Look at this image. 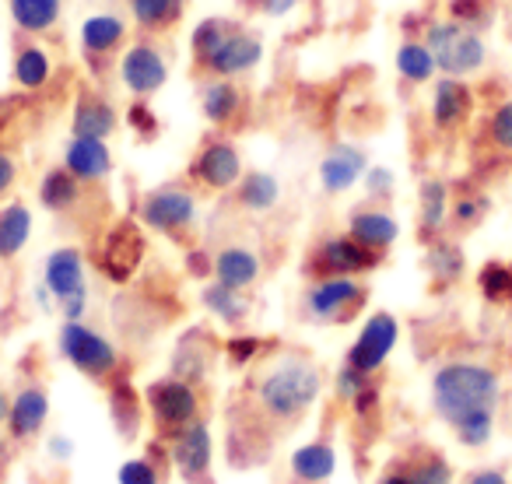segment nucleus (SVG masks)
Here are the masks:
<instances>
[{
  "instance_id": "f257e3e1",
  "label": "nucleus",
  "mask_w": 512,
  "mask_h": 484,
  "mask_svg": "<svg viewBox=\"0 0 512 484\" xmlns=\"http://www.w3.org/2000/svg\"><path fill=\"white\" fill-rule=\"evenodd\" d=\"M502 379L481 362H446L432 376V411L456 432L460 446L481 449L495 435Z\"/></svg>"
},
{
  "instance_id": "f03ea898",
  "label": "nucleus",
  "mask_w": 512,
  "mask_h": 484,
  "mask_svg": "<svg viewBox=\"0 0 512 484\" xmlns=\"http://www.w3.org/2000/svg\"><path fill=\"white\" fill-rule=\"evenodd\" d=\"M323 393V372L306 355H278L253 383V404L271 425H295L316 407Z\"/></svg>"
},
{
  "instance_id": "7ed1b4c3",
  "label": "nucleus",
  "mask_w": 512,
  "mask_h": 484,
  "mask_svg": "<svg viewBox=\"0 0 512 484\" xmlns=\"http://www.w3.org/2000/svg\"><path fill=\"white\" fill-rule=\"evenodd\" d=\"M57 351L74 372L95 379V383H109L120 376V348L109 341L102 330H95L85 320H64L57 330Z\"/></svg>"
},
{
  "instance_id": "20e7f679",
  "label": "nucleus",
  "mask_w": 512,
  "mask_h": 484,
  "mask_svg": "<svg viewBox=\"0 0 512 484\" xmlns=\"http://www.w3.org/2000/svg\"><path fill=\"white\" fill-rule=\"evenodd\" d=\"M369 288L348 274H330V278H313V285L302 292V320L316 327H344L365 309Z\"/></svg>"
},
{
  "instance_id": "39448f33",
  "label": "nucleus",
  "mask_w": 512,
  "mask_h": 484,
  "mask_svg": "<svg viewBox=\"0 0 512 484\" xmlns=\"http://www.w3.org/2000/svg\"><path fill=\"white\" fill-rule=\"evenodd\" d=\"M39 285L50 292L53 309L64 320H85L88 313V267L78 246H57L46 253Z\"/></svg>"
},
{
  "instance_id": "423d86ee",
  "label": "nucleus",
  "mask_w": 512,
  "mask_h": 484,
  "mask_svg": "<svg viewBox=\"0 0 512 484\" xmlns=\"http://www.w3.org/2000/svg\"><path fill=\"white\" fill-rule=\"evenodd\" d=\"M425 43L432 50L435 64H439V74H449V78H467V74H477L488 60V43L477 29H467V25L453 22H428L425 25Z\"/></svg>"
},
{
  "instance_id": "0eeeda50",
  "label": "nucleus",
  "mask_w": 512,
  "mask_h": 484,
  "mask_svg": "<svg viewBox=\"0 0 512 484\" xmlns=\"http://www.w3.org/2000/svg\"><path fill=\"white\" fill-rule=\"evenodd\" d=\"M200 218V200L186 183H162L137 200V221L169 239H183Z\"/></svg>"
},
{
  "instance_id": "6e6552de",
  "label": "nucleus",
  "mask_w": 512,
  "mask_h": 484,
  "mask_svg": "<svg viewBox=\"0 0 512 484\" xmlns=\"http://www.w3.org/2000/svg\"><path fill=\"white\" fill-rule=\"evenodd\" d=\"M169 57L158 43L151 39H137L127 43V50L116 57V81L127 95L134 99H155L165 85H169Z\"/></svg>"
},
{
  "instance_id": "1a4fd4ad",
  "label": "nucleus",
  "mask_w": 512,
  "mask_h": 484,
  "mask_svg": "<svg viewBox=\"0 0 512 484\" xmlns=\"http://www.w3.org/2000/svg\"><path fill=\"white\" fill-rule=\"evenodd\" d=\"M144 407L162 435H176L190 421L200 418V390L197 383H186L179 376H162L144 390Z\"/></svg>"
},
{
  "instance_id": "9d476101",
  "label": "nucleus",
  "mask_w": 512,
  "mask_h": 484,
  "mask_svg": "<svg viewBox=\"0 0 512 484\" xmlns=\"http://www.w3.org/2000/svg\"><path fill=\"white\" fill-rule=\"evenodd\" d=\"M242 172H246V165H242V151L235 148V141L225 134H214V137H207L197 148V155L190 158L186 176H190V183H197L200 190L225 193V190H235Z\"/></svg>"
},
{
  "instance_id": "9b49d317",
  "label": "nucleus",
  "mask_w": 512,
  "mask_h": 484,
  "mask_svg": "<svg viewBox=\"0 0 512 484\" xmlns=\"http://www.w3.org/2000/svg\"><path fill=\"white\" fill-rule=\"evenodd\" d=\"M383 264V253L369 250L355 235L341 232V235H327L313 246L309 253L306 271L313 278H330V274H348V278H358V274H369Z\"/></svg>"
},
{
  "instance_id": "f8f14e48",
  "label": "nucleus",
  "mask_w": 512,
  "mask_h": 484,
  "mask_svg": "<svg viewBox=\"0 0 512 484\" xmlns=\"http://www.w3.org/2000/svg\"><path fill=\"white\" fill-rule=\"evenodd\" d=\"M260 64H264V36L256 29H249V25L235 22L232 29H228V36L221 39L218 50L211 53V60L200 67V78L214 74V78L239 81V78H246V74H253Z\"/></svg>"
},
{
  "instance_id": "ddd939ff",
  "label": "nucleus",
  "mask_w": 512,
  "mask_h": 484,
  "mask_svg": "<svg viewBox=\"0 0 512 484\" xmlns=\"http://www.w3.org/2000/svg\"><path fill=\"white\" fill-rule=\"evenodd\" d=\"M130 39V25L123 15L116 11H92L88 18H81L78 29V46L81 57L92 71H102L106 64H116L123 50H127Z\"/></svg>"
},
{
  "instance_id": "4468645a",
  "label": "nucleus",
  "mask_w": 512,
  "mask_h": 484,
  "mask_svg": "<svg viewBox=\"0 0 512 484\" xmlns=\"http://www.w3.org/2000/svg\"><path fill=\"white\" fill-rule=\"evenodd\" d=\"M397 341H400V320L393 313H386V309H379V313H372L369 320L362 323V330H358L355 341H351L344 362L369 372V376H376L386 365V358L393 355Z\"/></svg>"
},
{
  "instance_id": "2eb2a0df",
  "label": "nucleus",
  "mask_w": 512,
  "mask_h": 484,
  "mask_svg": "<svg viewBox=\"0 0 512 484\" xmlns=\"http://www.w3.org/2000/svg\"><path fill=\"white\" fill-rule=\"evenodd\" d=\"M99 271L106 274L109 281H116V285H123V281H130L137 274V267H141L144 260V232L134 225V221H120V225H113L106 235H102L99 242Z\"/></svg>"
},
{
  "instance_id": "dca6fc26",
  "label": "nucleus",
  "mask_w": 512,
  "mask_h": 484,
  "mask_svg": "<svg viewBox=\"0 0 512 484\" xmlns=\"http://www.w3.org/2000/svg\"><path fill=\"white\" fill-rule=\"evenodd\" d=\"M169 456L176 470L190 484H211V460H214V439L204 418L190 421L169 439Z\"/></svg>"
},
{
  "instance_id": "f3484780",
  "label": "nucleus",
  "mask_w": 512,
  "mask_h": 484,
  "mask_svg": "<svg viewBox=\"0 0 512 484\" xmlns=\"http://www.w3.org/2000/svg\"><path fill=\"white\" fill-rule=\"evenodd\" d=\"M369 151L358 148V144L351 141H337L327 148V155L320 158V169H316V176H320V186L323 193H330V197H341V193L355 190L358 183H362L365 169H369Z\"/></svg>"
},
{
  "instance_id": "a211bd4d",
  "label": "nucleus",
  "mask_w": 512,
  "mask_h": 484,
  "mask_svg": "<svg viewBox=\"0 0 512 484\" xmlns=\"http://www.w3.org/2000/svg\"><path fill=\"white\" fill-rule=\"evenodd\" d=\"M60 165H64L71 176H78L85 186H99L113 176L116 162L113 151L102 137H67L64 151H60Z\"/></svg>"
},
{
  "instance_id": "6ab92c4d",
  "label": "nucleus",
  "mask_w": 512,
  "mask_h": 484,
  "mask_svg": "<svg viewBox=\"0 0 512 484\" xmlns=\"http://www.w3.org/2000/svg\"><path fill=\"white\" fill-rule=\"evenodd\" d=\"M197 106L200 116L211 127H232L246 113V92H242V85L235 78H214V74H207L197 85Z\"/></svg>"
},
{
  "instance_id": "aec40b11",
  "label": "nucleus",
  "mask_w": 512,
  "mask_h": 484,
  "mask_svg": "<svg viewBox=\"0 0 512 484\" xmlns=\"http://www.w3.org/2000/svg\"><path fill=\"white\" fill-rule=\"evenodd\" d=\"M123 116L120 109L113 106V99H106L102 92H92V88H81L74 95V106H71V134L74 137H109L120 130Z\"/></svg>"
},
{
  "instance_id": "412c9836",
  "label": "nucleus",
  "mask_w": 512,
  "mask_h": 484,
  "mask_svg": "<svg viewBox=\"0 0 512 484\" xmlns=\"http://www.w3.org/2000/svg\"><path fill=\"white\" fill-rule=\"evenodd\" d=\"M474 113V92L463 78H449L442 74L439 81H432V102H428V116L432 127L439 130H456L470 120Z\"/></svg>"
},
{
  "instance_id": "4be33fe9",
  "label": "nucleus",
  "mask_w": 512,
  "mask_h": 484,
  "mask_svg": "<svg viewBox=\"0 0 512 484\" xmlns=\"http://www.w3.org/2000/svg\"><path fill=\"white\" fill-rule=\"evenodd\" d=\"M50 421V393L39 383H25L22 390L11 397V411H8V435L15 442H29L36 439L39 432Z\"/></svg>"
},
{
  "instance_id": "5701e85b",
  "label": "nucleus",
  "mask_w": 512,
  "mask_h": 484,
  "mask_svg": "<svg viewBox=\"0 0 512 484\" xmlns=\"http://www.w3.org/2000/svg\"><path fill=\"white\" fill-rule=\"evenodd\" d=\"M211 278L228 288L249 292L256 281L264 278V260H260V253H256L253 246L232 242V246H221L211 257Z\"/></svg>"
},
{
  "instance_id": "b1692460",
  "label": "nucleus",
  "mask_w": 512,
  "mask_h": 484,
  "mask_svg": "<svg viewBox=\"0 0 512 484\" xmlns=\"http://www.w3.org/2000/svg\"><path fill=\"white\" fill-rule=\"evenodd\" d=\"M348 235H355L369 250L386 253L400 239V221L379 204H358L348 214Z\"/></svg>"
},
{
  "instance_id": "393cba45",
  "label": "nucleus",
  "mask_w": 512,
  "mask_h": 484,
  "mask_svg": "<svg viewBox=\"0 0 512 484\" xmlns=\"http://www.w3.org/2000/svg\"><path fill=\"white\" fill-rule=\"evenodd\" d=\"M71 0H8V18L22 36L39 39L60 29Z\"/></svg>"
},
{
  "instance_id": "a878e982",
  "label": "nucleus",
  "mask_w": 512,
  "mask_h": 484,
  "mask_svg": "<svg viewBox=\"0 0 512 484\" xmlns=\"http://www.w3.org/2000/svg\"><path fill=\"white\" fill-rule=\"evenodd\" d=\"M36 228V214L25 200H4L0 204V260L11 264L25 253Z\"/></svg>"
},
{
  "instance_id": "bb28decb",
  "label": "nucleus",
  "mask_w": 512,
  "mask_h": 484,
  "mask_svg": "<svg viewBox=\"0 0 512 484\" xmlns=\"http://www.w3.org/2000/svg\"><path fill=\"white\" fill-rule=\"evenodd\" d=\"M53 78V57L46 46L39 43H18L15 57H11V81H15L18 92L32 95L43 92Z\"/></svg>"
},
{
  "instance_id": "cd10ccee",
  "label": "nucleus",
  "mask_w": 512,
  "mask_h": 484,
  "mask_svg": "<svg viewBox=\"0 0 512 484\" xmlns=\"http://www.w3.org/2000/svg\"><path fill=\"white\" fill-rule=\"evenodd\" d=\"M288 470L299 484H327L337 474V449L323 439L302 442L292 456H288Z\"/></svg>"
},
{
  "instance_id": "c85d7f7f",
  "label": "nucleus",
  "mask_w": 512,
  "mask_h": 484,
  "mask_svg": "<svg viewBox=\"0 0 512 484\" xmlns=\"http://www.w3.org/2000/svg\"><path fill=\"white\" fill-rule=\"evenodd\" d=\"M36 197L50 214H71L85 200V183L78 176H71L64 165H50L43 172V179H39Z\"/></svg>"
},
{
  "instance_id": "c756f323",
  "label": "nucleus",
  "mask_w": 512,
  "mask_h": 484,
  "mask_svg": "<svg viewBox=\"0 0 512 484\" xmlns=\"http://www.w3.org/2000/svg\"><path fill=\"white\" fill-rule=\"evenodd\" d=\"M235 204L249 214H271L281 204V179L267 169H249L235 183Z\"/></svg>"
},
{
  "instance_id": "7c9ffc66",
  "label": "nucleus",
  "mask_w": 512,
  "mask_h": 484,
  "mask_svg": "<svg viewBox=\"0 0 512 484\" xmlns=\"http://www.w3.org/2000/svg\"><path fill=\"white\" fill-rule=\"evenodd\" d=\"M127 15L148 36L172 32L186 15V0H127Z\"/></svg>"
},
{
  "instance_id": "2f4dec72",
  "label": "nucleus",
  "mask_w": 512,
  "mask_h": 484,
  "mask_svg": "<svg viewBox=\"0 0 512 484\" xmlns=\"http://www.w3.org/2000/svg\"><path fill=\"white\" fill-rule=\"evenodd\" d=\"M200 306L221 323V327H242L249 320V299L239 288H228L221 281L200 288Z\"/></svg>"
},
{
  "instance_id": "473e14b6",
  "label": "nucleus",
  "mask_w": 512,
  "mask_h": 484,
  "mask_svg": "<svg viewBox=\"0 0 512 484\" xmlns=\"http://www.w3.org/2000/svg\"><path fill=\"white\" fill-rule=\"evenodd\" d=\"M393 67H397V78L407 85H428L439 74V64H435L425 39H404L393 53Z\"/></svg>"
},
{
  "instance_id": "72a5a7b5",
  "label": "nucleus",
  "mask_w": 512,
  "mask_h": 484,
  "mask_svg": "<svg viewBox=\"0 0 512 484\" xmlns=\"http://www.w3.org/2000/svg\"><path fill=\"white\" fill-rule=\"evenodd\" d=\"M449 186L442 179H425L418 186V221L425 235H439L449 221Z\"/></svg>"
},
{
  "instance_id": "f704fd0d",
  "label": "nucleus",
  "mask_w": 512,
  "mask_h": 484,
  "mask_svg": "<svg viewBox=\"0 0 512 484\" xmlns=\"http://www.w3.org/2000/svg\"><path fill=\"white\" fill-rule=\"evenodd\" d=\"M207 365H211V348L204 344V337L186 334L172 355V376L186 379V383H204Z\"/></svg>"
},
{
  "instance_id": "c9c22d12",
  "label": "nucleus",
  "mask_w": 512,
  "mask_h": 484,
  "mask_svg": "<svg viewBox=\"0 0 512 484\" xmlns=\"http://www.w3.org/2000/svg\"><path fill=\"white\" fill-rule=\"evenodd\" d=\"M235 25V18H225V15H207V18H200L197 25H193V32H190V60H193V67H204L207 60H211V53L221 46V39L228 36V29Z\"/></svg>"
},
{
  "instance_id": "e433bc0d",
  "label": "nucleus",
  "mask_w": 512,
  "mask_h": 484,
  "mask_svg": "<svg viewBox=\"0 0 512 484\" xmlns=\"http://www.w3.org/2000/svg\"><path fill=\"white\" fill-rule=\"evenodd\" d=\"M109 414H113V425L123 435L137 432L141 428V397L127 379H109Z\"/></svg>"
},
{
  "instance_id": "4c0bfd02",
  "label": "nucleus",
  "mask_w": 512,
  "mask_h": 484,
  "mask_svg": "<svg viewBox=\"0 0 512 484\" xmlns=\"http://www.w3.org/2000/svg\"><path fill=\"white\" fill-rule=\"evenodd\" d=\"M428 271L439 285H453V281L463 278V250L456 242L435 239L428 246Z\"/></svg>"
},
{
  "instance_id": "58836bf2",
  "label": "nucleus",
  "mask_w": 512,
  "mask_h": 484,
  "mask_svg": "<svg viewBox=\"0 0 512 484\" xmlns=\"http://www.w3.org/2000/svg\"><path fill=\"white\" fill-rule=\"evenodd\" d=\"M449 18L467 29L484 32L491 22H495V0H449Z\"/></svg>"
},
{
  "instance_id": "ea45409f",
  "label": "nucleus",
  "mask_w": 512,
  "mask_h": 484,
  "mask_svg": "<svg viewBox=\"0 0 512 484\" xmlns=\"http://www.w3.org/2000/svg\"><path fill=\"white\" fill-rule=\"evenodd\" d=\"M477 288L488 302H512V267L484 264L477 274Z\"/></svg>"
},
{
  "instance_id": "a19ab883",
  "label": "nucleus",
  "mask_w": 512,
  "mask_h": 484,
  "mask_svg": "<svg viewBox=\"0 0 512 484\" xmlns=\"http://www.w3.org/2000/svg\"><path fill=\"white\" fill-rule=\"evenodd\" d=\"M123 120H127V127L137 134V141H155V137L162 134V120H158L155 109L148 106V99L130 102L127 113H123Z\"/></svg>"
},
{
  "instance_id": "79ce46f5",
  "label": "nucleus",
  "mask_w": 512,
  "mask_h": 484,
  "mask_svg": "<svg viewBox=\"0 0 512 484\" xmlns=\"http://www.w3.org/2000/svg\"><path fill=\"white\" fill-rule=\"evenodd\" d=\"M116 484H162V470L151 456H130L116 470Z\"/></svg>"
},
{
  "instance_id": "37998d69",
  "label": "nucleus",
  "mask_w": 512,
  "mask_h": 484,
  "mask_svg": "<svg viewBox=\"0 0 512 484\" xmlns=\"http://www.w3.org/2000/svg\"><path fill=\"white\" fill-rule=\"evenodd\" d=\"M372 383H376V379H372L369 372H362V369H355V365L344 362L341 369H337V376H334V393L344 400V404H351V400H355L358 393L369 390Z\"/></svg>"
},
{
  "instance_id": "c03bdc74",
  "label": "nucleus",
  "mask_w": 512,
  "mask_h": 484,
  "mask_svg": "<svg viewBox=\"0 0 512 484\" xmlns=\"http://www.w3.org/2000/svg\"><path fill=\"white\" fill-rule=\"evenodd\" d=\"M362 186L372 204H383V200H390L393 190H397V176H393V169H386V165H369L362 176Z\"/></svg>"
},
{
  "instance_id": "a18cd8bd",
  "label": "nucleus",
  "mask_w": 512,
  "mask_h": 484,
  "mask_svg": "<svg viewBox=\"0 0 512 484\" xmlns=\"http://www.w3.org/2000/svg\"><path fill=\"white\" fill-rule=\"evenodd\" d=\"M484 214H488V197H481V193H467V197H456L449 204V221L460 228L477 225Z\"/></svg>"
},
{
  "instance_id": "49530a36",
  "label": "nucleus",
  "mask_w": 512,
  "mask_h": 484,
  "mask_svg": "<svg viewBox=\"0 0 512 484\" xmlns=\"http://www.w3.org/2000/svg\"><path fill=\"white\" fill-rule=\"evenodd\" d=\"M414 484H453V467L442 456H425L414 467H407Z\"/></svg>"
},
{
  "instance_id": "de8ad7c7",
  "label": "nucleus",
  "mask_w": 512,
  "mask_h": 484,
  "mask_svg": "<svg viewBox=\"0 0 512 484\" xmlns=\"http://www.w3.org/2000/svg\"><path fill=\"white\" fill-rule=\"evenodd\" d=\"M488 141L495 144L498 151H509L512 155V99L495 106V113H491V120H488Z\"/></svg>"
},
{
  "instance_id": "09e8293b",
  "label": "nucleus",
  "mask_w": 512,
  "mask_h": 484,
  "mask_svg": "<svg viewBox=\"0 0 512 484\" xmlns=\"http://www.w3.org/2000/svg\"><path fill=\"white\" fill-rule=\"evenodd\" d=\"M260 348H264V341L253 334H235L225 341V358L232 365H249L256 362V355H260Z\"/></svg>"
},
{
  "instance_id": "8fccbe9b",
  "label": "nucleus",
  "mask_w": 512,
  "mask_h": 484,
  "mask_svg": "<svg viewBox=\"0 0 512 484\" xmlns=\"http://www.w3.org/2000/svg\"><path fill=\"white\" fill-rule=\"evenodd\" d=\"M246 11H256L264 18H288L302 8V0H239Z\"/></svg>"
},
{
  "instance_id": "3c124183",
  "label": "nucleus",
  "mask_w": 512,
  "mask_h": 484,
  "mask_svg": "<svg viewBox=\"0 0 512 484\" xmlns=\"http://www.w3.org/2000/svg\"><path fill=\"white\" fill-rule=\"evenodd\" d=\"M18 176H22V165L11 155L8 148H0V200H8L18 186Z\"/></svg>"
},
{
  "instance_id": "603ef678",
  "label": "nucleus",
  "mask_w": 512,
  "mask_h": 484,
  "mask_svg": "<svg viewBox=\"0 0 512 484\" xmlns=\"http://www.w3.org/2000/svg\"><path fill=\"white\" fill-rule=\"evenodd\" d=\"M46 453H50L53 463H71L74 460V439L64 432H53L50 439H46Z\"/></svg>"
},
{
  "instance_id": "864d4df0",
  "label": "nucleus",
  "mask_w": 512,
  "mask_h": 484,
  "mask_svg": "<svg viewBox=\"0 0 512 484\" xmlns=\"http://www.w3.org/2000/svg\"><path fill=\"white\" fill-rule=\"evenodd\" d=\"M467 484H509V481H505L502 470H488V467H484V470H474V474L467 477Z\"/></svg>"
},
{
  "instance_id": "5fc2aeb1",
  "label": "nucleus",
  "mask_w": 512,
  "mask_h": 484,
  "mask_svg": "<svg viewBox=\"0 0 512 484\" xmlns=\"http://www.w3.org/2000/svg\"><path fill=\"white\" fill-rule=\"evenodd\" d=\"M379 484H414V481H411V474H407V470H390V474L379 477Z\"/></svg>"
},
{
  "instance_id": "6e6d98bb",
  "label": "nucleus",
  "mask_w": 512,
  "mask_h": 484,
  "mask_svg": "<svg viewBox=\"0 0 512 484\" xmlns=\"http://www.w3.org/2000/svg\"><path fill=\"white\" fill-rule=\"evenodd\" d=\"M8 411H11V393L4 390V386H0V425L8 421Z\"/></svg>"
},
{
  "instance_id": "4d7b16f0",
  "label": "nucleus",
  "mask_w": 512,
  "mask_h": 484,
  "mask_svg": "<svg viewBox=\"0 0 512 484\" xmlns=\"http://www.w3.org/2000/svg\"><path fill=\"white\" fill-rule=\"evenodd\" d=\"M11 435H4L0 432V467H4V463H8V456H11Z\"/></svg>"
}]
</instances>
